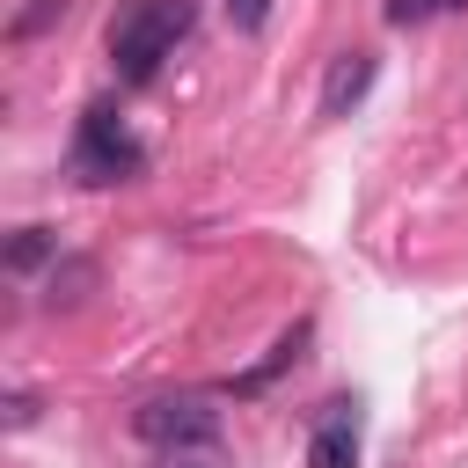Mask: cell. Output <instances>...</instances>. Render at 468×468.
Masks as SVG:
<instances>
[{"label": "cell", "mask_w": 468, "mask_h": 468, "mask_svg": "<svg viewBox=\"0 0 468 468\" xmlns=\"http://www.w3.org/2000/svg\"><path fill=\"white\" fill-rule=\"evenodd\" d=\"M373 51H344L336 66H329V80H322V117H344V110H358L366 102V88H373Z\"/></svg>", "instance_id": "5b68a950"}, {"label": "cell", "mask_w": 468, "mask_h": 468, "mask_svg": "<svg viewBox=\"0 0 468 468\" xmlns=\"http://www.w3.org/2000/svg\"><path fill=\"white\" fill-rule=\"evenodd\" d=\"M37 256H51V241H44V227H22V241L7 249V263H15V271H29Z\"/></svg>", "instance_id": "ba28073f"}, {"label": "cell", "mask_w": 468, "mask_h": 468, "mask_svg": "<svg viewBox=\"0 0 468 468\" xmlns=\"http://www.w3.org/2000/svg\"><path fill=\"white\" fill-rule=\"evenodd\" d=\"M139 139L110 117V110H88L80 117V132H73V176L80 183H124V176H139Z\"/></svg>", "instance_id": "3957f363"}, {"label": "cell", "mask_w": 468, "mask_h": 468, "mask_svg": "<svg viewBox=\"0 0 468 468\" xmlns=\"http://www.w3.org/2000/svg\"><path fill=\"white\" fill-rule=\"evenodd\" d=\"M307 468H358V417H351V402H329V417L307 439Z\"/></svg>", "instance_id": "277c9868"}, {"label": "cell", "mask_w": 468, "mask_h": 468, "mask_svg": "<svg viewBox=\"0 0 468 468\" xmlns=\"http://www.w3.org/2000/svg\"><path fill=\"white\" fill-rule=\"evenodd\" d=\"M227 22L234 29H263L271 22V0H227Z\"/></svg>", "instance_id": "9c48e42d"}, {"label": "cell", "mask_w": 468, "mask_h": 468, "mask_svg": "<svg viewBox=\"0 0 468 468\" xmlns=\"http://www.w3.org/2000/svg\"><path fill=\"white\" fill-rule=\"evenodd\" d=\"M446 7H468V0H388V22H431V15H446Z\"/></svg>", "instance_id": "8992f818"}, {"label": "cell", "mask_w": 468, "mask_h": 468, "mask_svg": "<svg viewBox=\"0 0 468 468\" xmlns=\"http://www.w3.org/2000/svg\"><path fill=\"white\" fill-rule=\"evenodd\" d=\"M190 37V0H132L117 22H110V66L117 80H154L161 58H176V44Z\"/></svg>", "instance_id": "6da1fadb"}, {"label": "cell", "mask_w": 468, "mask_h": 468, "mask_svg": "<svg viewBox=\"0 0 468 468\" xmlns=\"http://www.w3.org/2000/svg\"><path fill=\"white\" fill-rule=\"evenodd\" d=\"M132 431H139L154 453H176V446H212V439H219V410H212L205 395H154V402H139Z\"/></svg>", "instance_id": "7a4b0ae2"}, {"label": "cell", "mask_w": 468, "mask_h": 468, "mask_svg": "<svg viewBox=\"0 0 468 468\" xmlns=\"http://www.w3.org/2000/svg\"><path fill=\"white\" fill-rule=\"evenodd\" d=\"M161 468H227V453H219V439L212 446H176V453H161Z\"/></svg>", "instance_id": "52a82bcc"}]
</instances>
